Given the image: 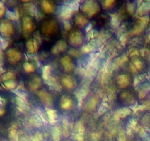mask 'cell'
Returning a JSON list of instances; mask_svg holds the SVG:
<instances>
[{
  "instance_id": "cell-1",
  "label": "cell",
  "mask_w": 150,
  "mask_h": 141,
  "mask_svg": "<svg viewBox=\"0 0 150 141\" xmlns=\"http://www.w3.org/2000/svg\"><path fill=\"white\" fill-rule=\"evenodd\" d=\"M40 34L49 41L59 39L62 26L59 21L54 16H45L38 24Z\"/></svg>"
},
{
  "instance_id": "cell-2",
  "label": "cell",
  "mask_w": 150,
  "mask_h": 141,
  "mask_svg": "<svg viewBox=\"0 0 150 141\" xmlns=\"http://www.w3.org/2000/svg\"><path fill=\"white\" fill-rule=\"evenodd\" d=\"M25 51V42L21 45L14 44L7 47L4 52V62L10 67H16L22 63Z\"/></svg>"
},
{
  "instance_id": "cell-3",
  "label": "cell",
  "mask_w": 150,
  "mask_h": 141,
  "mask_svg": "<svg viewBox=\"0 0 150 141\" xmlns=\"http://www.w3.org/2000/svg\"><path fill=\"white\" fill-rule=\"evenodd\" d=\"M77 105L76 96L69 92H64L59 94L56 99V106L62 113H70L73 111Z\"/></svg>"
},
{
  "instance_id": "cell-4",
  "label": "cell",
  "mask_w": 150,
  "mask_h": 141,
  "mask_svg": "<svg viewBox=\"0 0 150 141\" xmlns=\"http://www.w3.org/2000/svg\"><path fill=\"white\" fill-rule=\"evenodd\" d=\"M133 80V75L127 70H117L114 75V85L120 90L131 88Z\"/></svg>"
},
{
  "instance_id": "cell-5",
  "label": "cell",
  "mask_w": 150,
  "mask_h": 141,
  "mask_svg": "<svg viewBox=\"0 0 150 141\" xmlns=\"http://www.w3.org/2000/svg\"><path fill=\"white\" fill-rule=\"evenodd\" d=\"M58 68L62 73L64 74H74L77 63L76 58L67 54H63L59 56L57 61Z\"/></svg>"
},
{
  "instance_id": "cell-6",
  "label": "cell",
  "mask_w": 150,
  "mask_h": 141,
  "mask_svg": "<svg viewBox=\"0 0 150 141\" xmlns=\"http://www.w3.org/2000/svg\"><path fill=\"white\" fill-rule=\"evenodd\" d=\"M19 83L18 75L12 70H7L0 75V87L5 90H13Z\"/></svg>"
},
{
  "instance_id": "cell-7",
  "label": "cell",
  "mask_w": 150,
  "mask_h": 141,
  "mask_svg": "<svg viewBox=\"0 0 150 141\" xmlns=\"http://www.w3.org/2000/svg\"><path fill=\"white\" fill-rule=\"evenodd\" d=\"M138 101V94L132 88L121 90L117 95V104L121 107H131Z\"/></svg>"
},
{
  "instance_id": "cell-8",
  "label": "cell",
  "mask_w": 150,
  "mask_h": 141,
  "mask_svg": "<svg viewBox=\"0 0 150 141\" xmlns=\"http://www.w3.org/2000/svg\"><path fill=\"white\" fill-rule=\"evenodd\" d=\"M103 10L100 3L96 0L83 1L81 4L79 11L84 14L89 19L92 20L95 16L100 13Z\"/></svg>"
},
{
  "instance_id": "cell-9",
  "label": "cell",
  "mask_w": 150,
  "mask_h": 141,
  "mask_svg": "<svg viewBox=\"0 0 150 141\" xmlns=\"http://www.w3.org/2000/svg\"><path fill=\"white\" fill-rule=\"evenodd\" d=\"M20 23L22 34L26 38H30L36 29H38V24L36 19L31 15H23L21 19Z\"/></svg>"
},
{
  "instance_id": "cell-10",
  "label": "cell",
  "mask_w": 150,
  "mask_h": 141,
  "mask_svg": "<svg viewBox=\"0 0 150 141\" xmlns=\"http://www.w3.org/2000/svg\"><path fill=\"white\" fill-rule=\"evenodd\" d=\"M66 41L68 46H71L72 48H79L83 46V44L85 43L86 36L83 30L73 27L69 30L67 33Z\"/></svg>"
},
{
  "instance_id": "cell-11",
  "label": "cell",
  "mask_w": 150,
  "mask_h": 141,
  "mask_svg": "<svg viewBox=\"0 0 150 141\" xmlns=\"http://www.w3.org/2000/svg\"><path fill=\"white\" fill-rule=\"evenodd\" d=\"M147 64L143 57L141 56H133L129 60L127 63V69L130 73L140 74L144 73L146 70Z\"/></svg>"
},
{
  "instance_id": "cell-12",
  "label": "cell",
  "mask_w": 150,
  "mask_h": 141,
  "mask_svg": "<svg viewBox=\"0 0 150 141\" xmlns=\"http://www.w3.org/2000/svg\"><path fill=\"white\" fill-rule=\"evenodd\" d=\"M17 32V27L14 22L8 19L0 20V36L5 39L13 38Z\"/></svg>"
},
{
  "instance_id": "cell-13",
  "label": "cell",
  "mask_w": 150,
  "mask_h": 141,
  "mask_svg": "<svg viewBox=\"0 0 150 141\" xmlns=\"http://www.w3.org/2000/svg\"><path fill=\"white\" fill-rule=\"evenodd\" d=\"M59 82L65 92L70 93L76 89L79 85V80L74 74H64L62 73L59 76Z\"/></svg>"
},
{
  "instance_id": "cell-14",
  "label": "cell",
  "mask_w": 150,
  "mask_h": 141,
  "mask_svg": "<svg viewBox=\"0 0 150 141\" xmlns=\"http://www.w3.org/2000/svg\"><path fill=\"white\" fill-rule=\"evenodd\" d=\"M92 26L96 30H102L104 29L110 22V16L108 12L105 10H102L97 16H95L93 19L91 20Z\"/></svg>"
},
{
  "instance_id": "cell-15",
  "label": "cell",
  "mask_w": 150,
  "mask_h": 141,
  "mask_svg": "<svg viewBox=\"0 0 150 141\" xmlns=\"http://www.w3.org/2000/svg\"><path fill=\"white\" fill-rule=\"evenodd\" d=\"M24 84L25 87L29 90L32 91V92L39 91L40 90L42 89V77L39 74H37V73L27 75L24 81Z\"/></svg>"
},
{
  "instance_id": "cell-16",
  "label": "cell",
  "mask_w": 150,
  "mask_h": 141,
  "mask_svg": "<svg viewBox=\"0 0 150 141\" xmlns=\"http://www.w3.org/2000/svg\"><path fill=\"white\" fill-rule=\"evenodd\" d=\"M89 19L81 11H76L72 16L73 27L83 30L89 24Z\"/></svg>"
},
{
  "instance_id": "cell-17",
  "label": "cell",
  "mask_w": 150,
  "mask_h": 141,
  "mask_svg": "<svg viewBox=\"0 0 150 141\" xmlns=\"http://www.w3.org/2000/svg\"><path fill=\"white\" fill-rule=\"evenodd\" d=\"M40 11L46 16H54L58 10V4L54 1L44 0L39 2Z\"/></svg>"
},
{
  "instance_id": "cell-18",
  "label": "cell",
  "mask_w": 150,
  "mask_h": 141,
  "mask_svg": "<svg viewBox=\"0 0 150 141\" xmlns=\"http://www.w3.org/2000/svg\"><path fill=\"white\" fill-rule=\"evenodd\" d=\"M39 98L40 101L47 107H52L56 105V100H54L51 93L48 90L42 88L39 91Z\"/></svg>"
},
{
  "instance_id": "cell-19",
  "label": "cell",
  "mask_w": 150,
  "mask_h": 141,
  "mask_svg": "<svg viewBox=\"0 0 150 141\" xmlns=\"http://www.w3.org/2000/svg\"><path fill=\"white\" fill-rule=\"evenodd\" d=\"M8 113V106L5 98L0 95V119L6 117Z\"/></svg>"
},
{
  "instance_id": "cell-20",
  "label": "cell",
  "mask_w": 150,
  "mask_h": 141,
  "mask_svg": "<svg viewBox=\"0 0 150 141\" xmlns=\"http://www.w3.org/2000/svg\"><path fill=\"white\" fill-rule=\"evenodd\" d=\"M22 69L27 75L35 73V65L33 63L29 61H26L22 64Z\"/></svg>"
},
{
  "instance_id": "cell-21",
  "label": "cell",
  "mask_w": 150,
  "mask_h": 141,
  "mask_svg": "<svg viewBox=\"0 0 150 141\" xmlns=\"http://www.w3.org/2000/svg\"><path fill=\"white\" fill-rule=\"evenodd\" d=\"M139 122L144 126H150V113H145L139 118Z\"/></svg>"
},
{
  "instance_id": "cell-22",
  "label": "cell",
  "mask_w": 150,
  "mask_h": 141,
  "mask_svg": "<svg viewBox=\"0 0 150 141\" xmlns=\"http://www.w3.org/2000/svg\"><path fill=\"white\" fill-rule=\"evenodd\" d=\"M6 11H7V7H6L5 4L3 1H0V20L4 19Z\"/></svg>"
}]
</instances>
